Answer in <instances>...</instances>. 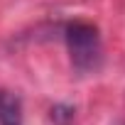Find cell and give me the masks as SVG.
I'll return each mask as SVG.
<instances>
[{
	"instance_id": "6da1fadb",
	"label": "cell",
	"mask_w": 125,
	"mask_h": 125,
	"mask_svg": "<svg viewBox=\"0 0 125 125\" xmlns=\"http://www.w3.org/2000/svg\"><path fill=\"white\" fill-rule=\"evenodd\" d=\"M66 44L74 61V69L86 74L93 71L101 61V37L98 30L88 22H74L66 27Z\"/></svg>"
},
{
	"instance_id": "7a4b0ae2",
	"label": "cell",
	"mask_w": 125,
	"mask_h": 125,
	"mask_svg": "<svg viewBox=\"0 0 125 125\" xmlns=\"http://www.w3.org/2000/svg\"><path fill=\"white\" fill-rule=\"evenodd\" d=\"M0 125H22L20 98L10 91H0Z\"/></svg>"
}]
</instances>
